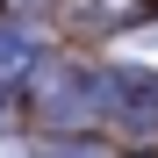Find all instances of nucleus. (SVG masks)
<instances>
[{"label": "nucleus", "mask_w": 158, "mask_h": 158, "mask_svg": "<svg viewBox=\"0 0 158 158\" xmlns=\"http://www.w3.org/2000/svg\"><path fill=\"white\" fill-rule=\"evenodd\" d=\"M137 7H144V0H72V15L86 22V29H122Z\"/></svg>", "instance_id": "f257e3e1"}, {"label": "nucleus", "mask_w": 158, "mask_h": 158, "mask_svg": "<svg viewBox=\"0 0 158 158\" xmlns=\"http://www.w3.org/2000/svg\"><path fill=\"white\" fill-rule=\"evenodd\" d=\"M36 72V43L22 29H0V79H29Z\"/></svg>", "instance_id": "f03ea898"}, {"label": "nucleus", "mask_w": 158, "mask_h": 158, "mask_svg": "<svg viewBox=\"0 0 158 158\" xmlns=\"http://www.w3.org/2000/svg\"><path fill=\"white\" fill-rule=\"evenodd\" d=\"M0 158H36V151L22 144V137H0Z\"/></svg>", "instance_id": "7ed1b4c3"}, {"label": "nucleus", "mask_w": 158, "mask_h": 158, "mask_svg": "<svg viewBox=\"0 0 158 158\" xmlns=\"http://www.w3.org/2000/svg\"><path fill=\"white\" fill-rule=\"evenodd\" d=\"M58 158H108V151H101V144H65Z\"/></svg>", "instance_id": "20e7f679"}]
</instances>
